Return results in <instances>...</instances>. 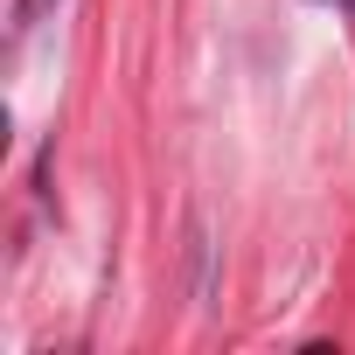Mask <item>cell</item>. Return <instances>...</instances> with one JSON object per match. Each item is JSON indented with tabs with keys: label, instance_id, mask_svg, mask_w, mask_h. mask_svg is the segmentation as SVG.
<instances>
[{
	"label": "cell",
	"instance_id": "6da1fadb",
	"mask_svg": "<svg viewBox=\"0 0 355 355\" xmlns=\"http://www.w3.org/2000/svg\"><path fill=\"white\" fill-rule=\"evenodd\" d=\"M341 8H355V0H341Z\"/></svg>",
	"mask_w": 355,
	"mask_h": 355
}]
</instances>
